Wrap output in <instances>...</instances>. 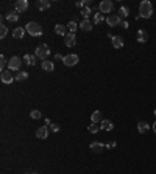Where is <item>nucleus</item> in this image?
Returning <instances> with one entry per match:
<instances>
[{
	"label": "nucleus",
	"instance_id": "obj_1",
	"mask_svg": "<svg viewBox=\"0 0 156 174\" xmlns=\"http://www.w3.org/2000/svg\"><path fill=\"white\" fill-rule=\"evenodd\" d=\"M139 16L141 19H150L153 16V5L148 2V0H144L139 5Z\"/></svg>",
	"mask_w": 156,
	"mask_h": 174
},
{
	"label": "nucleus",
	"instance_id": "obj_2",
	"mask_svg": "<svg viewBox=\"0 0 156 174\" xmlns=\"http://www.w3.org/2000/svg\"><path fill=\"white\" fill-rule=\"evenodd\" d=\"M25 30H27V33L28 34H31V36H35V37H39V36H42V27L38 23V22H30V23H27V27H25Z\"/></svg>",
	"mask_w": 156,
	"mask_h": 174
},
{
	"label": "nucleus",
	"instance_id": "obj_3",
	"mask_svg": "<svg viewBox=\"0 0 156 174\" xmlns=\"http://www.w3.org/2000/svg\"><path fill=\"white\" fill-rule=\"evenodd\" d=\"M35 55H36V58H38V59L45 61V59H47V56L50 55V48H48V45H47V44H41V45L35 50Z\"/></svg>",
	"mask_w": 156,
	"mask_h": 174
},
{
	"label": "nucleus",
	"instance_id": "obj_4",
	"mask_svg": "<svg viewBox=\"0 0 156 174\" xmlns=\"http://www.w3.org/2000/svg\"><path fill=\"white\" fill-rule=\"evenodd\" d=\"M114 10V3L111 2V0H103V2H100L98 5V11L105 16V14H109L111 11Z\"/></svg>",
	"mask_w": 156,
	"mask_h": 174
},
{
	"label": "nucleus",
	"instance_id": "obj_5",
	"mask_svg": "<svg viewBox=\"0 0 156 174\" xmlns=\"http://www.w3.org/2000/svg\"><path fill=\"white\" fill-rule=\"evenodd\" d=\"M20 65H22V59H20L19 56H13V58L10 59V62H8V70L17 72V70L20 68Z\"/></svg>",
	"mask_w": 156,
	"mask_h": 174
},
{
	"label": "nucleus",
	"instance_id": "obj_6",
	"mask_svg": "<svg viewBox=\"0 0 156 174\" xmlns=\"http://www.w3.org/2000/svg\"><path fill=\"white\" fill-rule=\"evenodd\" d=\"M78 61H80V58H78L76 55H67V56H64V59H63V62H64L66 67H73V65L78 64Z\"/></svg>",
	"mask_w": 156,
	"mask_h": 174
},
{
	"label": "nucleus",
	"instance_id": "obj_7",
	"mask_svg": "<svg viewBox=\"0 0 156 174\" xmlns=\"http://www.w3.org/2000/svg\"><path fill=\"white\" fill-rule=\"evenodd\" d=\"M120 22H122V17L119 14H109L106 17V23L109 27H117V25H120Z\"/></svg>",
	"mask_w": 156,
	"mask_h": 174
},
{
	"label": "nucleus",
	"instance_id": "obj_8",
	"mask_svg": "<svg viewBox=\"0 0 156 174\" xmlns=\"http://www.w3.org/2000/svg\"><path fill=\"white\" fill-rule=\"evenodd\" d=\"M27 10H28L27 0H17V2L14 3V11H17V13H25Z\"/></svg>",
	"mask_w": 156,
	"mask_h": 174
},
{
	"label": "nucleus",
	"instance_id": "obj_9",
	"mask_svg": "<svg viewBox=\"0 0 156 174\" xmlns=\"http://www.w3.org/2000/svg\"><path fill=\"white\" fill-rule=\"evenodd\" d=\"M0 78H2V83H5V84H11L13 81H16V78L13 76L11 70H5V72H2Z\"/></svg>",
	"mask_w": 156,
	"mask_h": 174
},
{
	"label": "nucleus",
	"instance_id": "obj_10",
	"mask_svg": "<svg viewBox=\"0 0 156 174\" xmlns=\"http://www.w3.org/2000/svg\"><path fill=\"white\" fill-rule=\"evenodd\" d=\"M98 124H100V129H101V131L109 132V131H113V129H114V124H113V121H111V120H105V118H103Z\"/></svg>",
	"mask_w": 156,
	"mask_h": 174
},
{
	"label": "nucleus",
	"instance_id": "obj_11",
	"mask_svg": "<svg viewBox=\"0 0 156 174\" xmlns=\"http://www.w3.org/2000/svg\"><path fill=\"white\" fill-rule=\"evenodd\" d=\"M64 44H66L67 47H73V45L76 44V36H75L73 33H67V34L64 36Z\"/></svg>",
	"mask_w": 156,
	"mask_h": 174
},
{
	"label": "nucleus",
	"instance_id": "obj_12",
	"mask_svg": "<svg viewBox=\"0 0 156 174\" xmlns=\"http://www.w3.org/2000/svg\"><path fill=\"white\" fill-rule=\"evenodd\" d=\"M92 27H94V25H92V22L89 19H83V22L78 25V28H80L81 31H91Z\"/></svg>",
	"mask_w": 156,
	"mask_h": 174
},
{
	"label": "nucleus",
	"instance_id": "obj_13",
	"mask_svg": "<svg viewBox=\"0 0 156 174\" xmlns=\"http://www.w3.org/2000/svg\"><path fill=\"white\" fill-rule=\"evenodd\" d=\"M36 137L41 138V140L47 138V137H48V128H47V126H41V128H38V129H36Z\"/></svg>",
	"mask_w": 156,
	"mask_h": 174
},
{
	"label": "nucleus",
	"instance_id": "obj_14",
	"mask_svg": "<svg viewBox=\"0 0 156 174\" xmlns=\"http://www.w3.org/2000/svg\"><path fill=\"white\" fill-rule=\"evenodd\" d=\"M109 37H111V42H113V47H114V48H122V47H123L125 42H123V39H122L120 36H111V34H109Z\"/></svg>",
	"mask_w": 156,
	"mask_h": 174
},
{
	"label": "nucleus",
	"instance_id": "obj_15",
	"mask_svg": "<svg viewBox=\"0 0 156 174\" xmlns=\"http://www.w3.org/2000/svg\"><path fill=\"white\" fill-rule=\"evenodd\" d=\"M67 27L66 25H63V23H58V25H55V33L56 34H60V36H66L67 34Z\"/></svg>",
	"mask_w": 156,
	"mask_h": 174
},
{
	"label": "nucleus",
	"instance_id": "obj_16",
	"mask_svg": "<svg viewBox=\"0 0 156 174\" xmlns=\"http://www.w3.org/2000/svg\"><path fill=\"white\" fill-rule=\"evenodd\" d=\"M89 148L92 149L94 153H101L103 149H105V145H103V143H100V141H92Z\"/></svg>",
	"mask_w": 156,
	"mask_h": 174
},
{
	"label": "nucleus",
	"instance_id": "obj_17",
	"mask_svg": "<svg viewBox=\"0 0 156 174\" xmlns=\"http://www.w3.org/2000/svg\"><path fill=\"white\" fill-rule=\"evenodd\" d=\"M36 61H38L36 55H25V56H23V62L27 64V65H35Z\"/></svg>",
	"mask_w": 156,
	"mask_h": 174
},
{
	"label": "nucleus",
	"instance_id": "obj_18",
	"mask_svg": "<svg viewBox=\"0 0 156 174\" xmlns=\"http://www.w3.org/2000/svg\"><path fill=\"white\" fill-rule=\"evenodd\" d=\"M36 6H38V10H39V11H45V10H48V8H50V2H48V0H38Z\"/></svg>",
	"mask_w": 156,
	"mask_h": 174
},
{
	"label": "nucleus",
	"instance_id": "obj_19",
	"mask_svg": "<svg viewBox=\"0 0 156 174\" xmlns=\"http://www.w3.org/2000/svg\"><path fill=\"white\" fill-rule=\"evenodd\" d=\"M148 129H150V126H148L147 121H139V123H138V131H139L141 134H147Z\"/></svg>",
	"mask_w": 156,
	"mask_h": 174
},
{
	"label": "nucleus",
	"instance_id": "obj_20",
	"mask_svg": "<svg viewBox=\"0 0 156 174\" xmlns=\"http://www.w3.org/2000/svg\"><path fill=\"white\" fill-rule=\"evenodd\" d=\"M41 67H42V70H45V72H53V70H55V64L50 62V61H47V59L42 61Z\"/></svg>",
	"mask_w": 156,
	"mask_h": 174
},
{
	"label": "nucleus",
	"instance_id": "obj_21",
	"mask_svg": "<svg viewBox=\"0 0 156 174\" xmlns=\"http://www.w3.org/2000/svg\"><path fill=\"white\" fill-rule=\"evenodd\" d=\"M25 28H22V27H17V28H14V31H13V37H16V39H22L23 36H25Z\"/></svg>",
	"mask_w": 156,
	"mask_h": 174
},
{
	"label": "nucleus",
	"instance_id": "obj_22",
	"mask_svg": "<svg viewBox=\"0 0 156 174\" xmlns=\"http://www.w3.org/2000/svg\"><path fill=\"white\" fill-rule=\"evenodd\" d=\"M136 37H138V41H139L141 44H144V42H147V41H148V34H147V31H145V30H139V31H138V34H136Z\"/></svg>",
	"mask_w": 156,
	"mask_h": 174
},
{
	"label": "nucleus",
	"instance_id": "obj_23",
	"mask_svg": "<svg viewBox=\"0 0 156 174\" xmlns=\"http://www.w3.org/2000/svg\"><path fill=\"white\" fill-rule=\"evenodd\" d=\"M6 20L16 23V22L19 20V13H17V11H10V13L6 14Z\"/></svg>",
	"mask_w": 156,
	"mask_h": 174
},
{
	"label": "nucleus",
	"instance_id": "obj_24",
	"mask_svg": "<svg viewBox=\"0 0 156 174\" xmlns=\"http://www.w3.org/2000/svg\"><path fill=\"white\" fill-rule=\"evenodd\" d=\"M101 120H103V115H101V112H100V110L92 112V115H91V121H92V123H100Z\"/></svg>",
	"mask_w": 156,
	"mask_h": 174
},
{
	"label": "nucleus",
	"instance_id": "obj_25",
	"mask_svg": "<svg viewBox=\"0 0 156 174\" xmlns=\"http://www.w3.org/2000/svg\"><path fill=\"white\" fill-rule=\"evenodd\" d=\"M14 78H16V81L22 83V81H25V79L28 78V73H27V72H17V73L14 75Z\"/></svg>",
	"mask_w": 156,
	"mask_h": 174
},
{
	"label": "nucleus",
	"instance_id": "obj_26",
	"mask_svg": "<svg viewBox=\"0 0 156 174\" xmlns=\"http://www.w3.org/2000/svg\"><path fill=\"white\" fill-rule=\"evenodd\" d=\"M103 20H106V17H105V16H103V14H101L100 11L94 14V23H97V25H98V23H101Z\"/></svg>",
	"mask_w": 156,
	"mask_h": 174
},
{
	"label": "nucleus",
	"instance_id": "obj_27",
	"mask_svg": "<svg viewBox=\"0 0 156 174\" xmlns=\"http://www.w3.org/2000/svg\"><path fill=\"white\" fill-rule=\"evenodd\" d=\"M88 131H89L91 134H97V132L101 131V129H100V124H98V123H92V124H89Z\"/></svg>",
	"mask_w": 156,
	"mask_h": 174
},
{
	"label": "nucleus",
	"instance_id": "obj_28",
	"mask_svg": "<svg viewBox=\"0 0 156 174\" xmlns=\"http://www.w3.org/2000/svg\"><path fill=\"white\" fill-rule=\"evenodd\" d=\"M67 28H69V33H73V34H75V31H76V28H78V25H76L73 20H70V22L67 23Z\"/></svg>",
	"mask_w": 156,
	"mask_h": 174
},
{
	"label": "nucleus",
	"instance_id": "obj_29",
	"mask_svg": "<svg viewBox=\"0 0 156 174\" xmlns=\"http://www.w3.org/2000/svg\"><path fill=\"white\" fill-rule=\"evenodd\" d=\"M8 62L10 61H6V58L2 55V56H0V70H2V72H5V67L8 65Z\"/></svg>",
	"mask_w": 156,
	"mask_h": 174
},
{
	"label": "nucleus",
	"instance_id": "obj_30",
	"mask_svg": "<svg viewBox=\"0 0 156 174\" xmlns=\"http://www.w3.org/2000/svg\"><path fill=\"white\" fill-rule=\"evenodd\" d=\"M128 14H129V10H128L126 6H120V10H119V16H120V17H128Z\"/></svg>",
	"mask_w": 156,
	"mask_h": 174
},
{
	"label": "nucleus",
	"instance_id": "obj_31",
	"mask_svg": "<svg viewBox=\"0 0 156 174\" xmlns=\"http://www.w3.org/2000/svg\"><path fill=\"white\" fill-rule=\"evenodd\" d=\"M30 117H31L33 120H39V118L42 117V114H41V110H36V109H35V110L30 112Z\"/></svg>",
	"mask_w": 156,
	"mask_h": 174
},
{
	"label": "nucleus",
	"instance_id": "obj_32",
	"mask_svg": "<svg viewBox=\"0 0 156 174\" xmlns=\"http://www.w3.org/2000/svg\"><path fill=\"white\" fill-rule=\"evenodd\" d=\"M91 13H92V8H89V6H86L83 11H81V16H83V19H88L89 16H91Z\"/></svg>",
	"mask_w": 156,
	"mask_h": 174
},
{
	"label": "nucleus",
	"instance_id": "obj_33",
	"mask_svg": "<svg viewBox=\"0 0 156 174\" xmlns=\"http://www.w3.org/2000/svg\"><path fill=\"white\" fill-rule=\"evenodd\" d=\"M8 34V28H6V25H2L0 27V37H5Z\"/></svg>",
	"mask_w": 156,
	"mask_h": 174
},
{
	"label": "nucleus",
	"instance_id": "obj_34",
	"mask_svg": "<svg viewBox=\"0 0 156 174\" xmlns=\"http://www.w3.org/2000/svg\"><path fill=\"white\" fill-rule=\"evenodd\" d=\"M89 2H91V0H83V2H78V3H76V6H78V8H83V6L86 8V6L89 5Z\"/></svg>",
	"mask_w": 156,
	"mask_h": 174
},
{
	"label": "nucleus",
	"instance_id": "obj_35",
	"mask_svg": "<svg viewBox=\"0 0 156 174\" xmlns=\"http://www.w3.org/2000/svg\"><path fill=\"white\" fill-rule=\"evenodd\" d=\"M51 131H53V132H58L60 131V124H56V123H51Z\"/></svg>",
	"mask_w": 156,
	"mask_h": 174
},
{
	"label": "nucleus",
	"instance_id": "obj_36",
	"mask_svg": "<svg viewBox=\"0 0 156 174\" xmlns=\"http://www.w3.org/2000/svg\"><path fill=\"white\" fill-rule=\"evenodd\" d=\"M116 145H117L116 141H111V143H106L105 148H106V149H109V148H116Z\"/></svg>",
	"mask_w": 156,
	"mask_h": 174
},
{
	"label": "nucleus",
	"instance_id": "obj_37",
	"mask_svg": "<svg viewBox=\"0 0 156 174\" xmlns=\"http://www.w3.org/2000/svg\"><path fill=\"white\" fill-rule=\"evenodd\" d=\"M55 59H56V61H63V59H64V56H63L61 53H56V55H55Z\"/></svg>",
	"mask_w": 156,
	"mask_h": 174
},
{
	"label": "nucleus",
	"instance_id": "obj_38",
	"mask_svg": "<svg viewBox=\"0 0 156 174\" xmlns=\"http://www.w3.org/2000/svg\"><path fill=\"white\" fill-rule=\"evenodd\" d=\"M122 27H123V28L126 30V28L129 27V23H128V22H122Z\"/></svg>",
	"mask_w": 156,
	"mask_h": 174
},
{
	"label": "nucleus",
	"instance_id": "obj_39",
	"mask_svg": "<svg viewBox=\"0 0 156 174\" xmlns=\"http://www.w3.org/2000/svg\"><path fill=\"white\" fill-rule=\"evenodd\" d=\"M45 126H51V121H50V118H47V120H45Z\"/></svg>",
	"mask_w": 156,
	"mask_h": 174
},
{
	"label": "nucleus",
	"instance_id": "obj_40",
	"mask_svg": "<svg viewBox=\"0 0 156 174\" xmlns=\"http://www.w3.org/2000/svg\"><path fill=\"white\" fill-rule=\"evenodd\" d=\"M153 131H154V134H156V121L153 123Z\"/></svg>",
	"mask_w": 156,
	"mask_h": 174
},
{
	"label": "nucleus",
	"instance_id": "obj_41",
	"mask_svg": "<svg viewBox=\"0 0 156 174\" xmlns=\"http://www.w3.org/2000/svg\"><path fill=\"white\" fill-rule=\"evenodd\" d=\"M25 174H38V172H31V171H27V172H25Z\"/></svg>",
	"mask_w": 156,
	"mask_h": 174
},
{
	"label": "nucleus",
	"instance_id": "obj_42",
	"mask_svg": "<svg viewBox=\"0 0 156 174\" xmlns=\"http://www.w3.org/2000/svg\"><path fill=\"white\" fill-rule=\"evenodd\" d=\"M154 115H156V109H154Z\"/></svg>",
	"mask_w": 156,
	"mask_h": 174
}]
</instances>
